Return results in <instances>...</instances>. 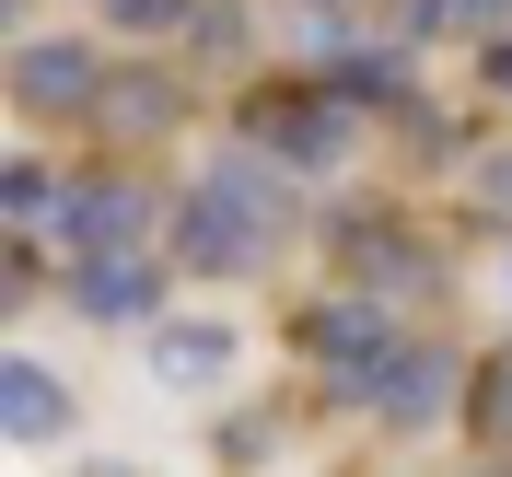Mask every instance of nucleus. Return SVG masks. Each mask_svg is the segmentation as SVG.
<instances>
[{
  "mask_svg": "<svg viewBox=\"0 0 512 477\" xmlns=\"http://www.w3.org/2000/svg\"><path fill=\"white\" fill-rule=\"evenodd\" d=\"M175 268H198V280H245V268H268V245L291 233V175L256 140H233V152L198 163V187L175 198Z\"/></svg>",
  "mask_w": 512,
  "mask_h": 477,
  "instance_id": "nucleus-1",
  "label": "nucleus"
},
{
  "mask_svg": "<svg viewBox=\"0 0 512 477\" xmlns=\"http://www.w3.org/2000/svg\"><path fill=\"white\" fill-rule=\"evenodd\" d=\"M245 140L268 163H280V175H326V163H350L361 152V105L338 94V82H256L245 94Z\"/></svg>",
  "mask_w": 512,
  "mask_h": 477,
  "instance_id": "nucleus-2",
  "label": "nucleus"
},
{
  "mask_svg": "<svg viewBox=\"0 0 512 477\" xmlns=\"http://www.w3.org/2000/svg\"><path fill=\"white\" fill-rule=\"evenodd\" d=\"M105 82H117V70H105V47L82 24H24L12 35V117L24 128H70V117H94L105 105Z\"/></svg>",
  "mask_w": 512,
  "mask_h": 477,
  "instance_id": "nucleus-3",
  "label": "nucleus"
},
{
  "mask_svg": "<svg viewBox=\"0 0 512 477\" xmlns=\"http://www.w3.org/2000/svg\"><path fill=\"white\" fill-rule=\"evenodd\" d=\"M152 210H175V198H152L140 175H70V198H59V245H70V268L82 256H128V245H152Z\"/></svg>",
  "mask_w": 512,
  "mask_h": 477,
  "instance_id": "nucleus-4",
  "label": "nucleus"
},
{
  "mask_svg": "<svg viewBox=\"0 0 512 477\" xmlns=\"http://www.w3.org/2000/svg\"><path fill=\"white\" fill-rule=\"evenodd\" d=\"M466 396H454V350H431V338H408V350L373 373V419L384 431H431V419H454Z\"/></svg>",
  "mask_w": 512,
  "mask_h": 477,
  "instance_id": "nucleus-5",
  "label": "nucleus"
},
{
  "mask_svg": "<svg viewBox=\"0 0 512 477\" xmlns=\"http://www.w3.org/2000/svg\"><path fill=\"white\" fill-rule=\"evenodd\" d=\"M152 303H163V256H152V245L82 256V268H70V315H82V326H140Z\"/></svg>",
  "mask_w": 512,
  "mask_h": 477,
  "instance_id": "nucleus-6",
  "label": "nucleus"
},
{
  "mask_svg": "<svg viewBox=\"0 0 512 477\" xmlns=\"http://www.w3.org/2000/svg\"><path fill=\"white\" fill-rule=\"evenodd\" d=\"M0 419H12V443H70V431H82V396H70L35 350H12V373H0Z\"/></svg>",
  "mask_w": 512,
  "mask_h": 477,
  "instance_id": "nucleus-7",
  "label": "nucleus"
},
{
  "mask_svg": "<svg viewBox=\"0 0 512 477\" xmlns=\"http://www.w3.org/2000/svg\"><path fill=\"white\" fill-rule=\"evenodd\" d=\"M175 105H187V94H175V70H163V59H128L117 82H105L94 117L117 128V140H152V128H175Z\"/></svg>",
  "mask_w": 512,
  "mask_h": 477,
  "instance_id": "nucleus-8",
  "label": "nucleus"
},
{
  "mask_svg": "<svg viewBox=\"0 0 512 477\" xmlns=\"http://www.w3.org/2000/svg\"><path fill=\"white\" fill-rule=\"evenodd\" d=\"M152 373L163 384H222L233 373V326H163V338H152Z\"/></svg>",
  "mask_w": 512,
  "mask_h": 477,
  "instance_id": "nucleus-9",
  "label": "nucleus"
},
{
  "mask_svg": "<svg viewBox=\"0 0 512 477\" xmlns=\"http://www.w3.org/2000/svg\"><path fill=\"white\" fill-rule=\"evenodd\" d=\"M94 12L140 47H198V24H210V0H94Z\"/></svg>",
  "mask_w": 512,
  "mask_h": 477,
  "instance_id": "nucleus-10",
  "label": "nucleus"
},
{
  "mask_svg": "<svg viewBox=\"0 0 512 477\" xmlns=\"http://www.w3.org/2000/svg\"><path fill=\"white\" fill-rule=\"evenodd\" d=\"M466 419H478L489 443H512V350H489V361H478V396H466Z\"/></svg>",
  "mask_w": 512,
  "mask_h": 477,
  "instance_id": "nucleus-11",
  "label": "nucleus"
},
{
  "mask_svg": "<svg viewBox=\"0 0 512 477\" xmlns=\"http://www.w3.org/2000/svg\"><path fill=\"white\" fill-rule=\"evenodd\" d=\"M478 82H489V94L512 105V35H489V47H478Z\"/></svg>",
  "mask_w": 512,
  "mask_h": 477,
  "instance_id": "nucleus-12",
  "label": "nucleus"
},
{
  "mask_svg": "<svg viewBox=\"0 0 512 477\" xmlns=\"http://www.w3.org/2000/svg\"><path fill=\"white\" fill-rule=\"evenodd\" d=\"M303 12H326V24H361V0H303Z\"/></svg>",
  "mask_w": 512,
  "mask_h": 477,
  "instance_id": "nucleus-13",
  "label": "nucleus"
},
{
  "mask_svg": "<svg viewBox=\"0 0 512 477\" xmlns=\"http://www.w3.org/2000/svg\"><path fill=\"white\" fill-rule=\"evenodd\" d=\"M478 187H489V198H512V152H501V163H489V175H478Z\"/></svg>",
  "mask_w": 512,
  "mask_h": 477,
  "instance_id": "nucleus-14",
  "label": "nucleus"
}]
</instances>
